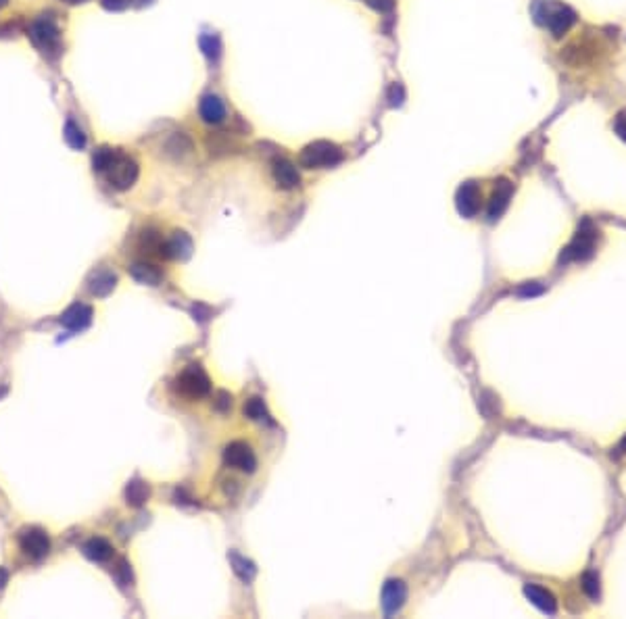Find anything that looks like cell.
Masks as SVG:
<instances>
[{
  "mask_svg": "<svg viewBox=\"0 0 626 619\" xmlns=\"http://www.w3.org/2000/svg\"><path fill=\"white\" fill-rule=\"evenodd\" d=\"M104 173H106V180L113 188L127 190L136 184L140 169H138V163L134 159L125 157L123 152H117V157L113 159V163L109 165V169Z\"/></svg>",
  "mask_w": 626,
  "mask_h": 619,
  "instance_id": "obj_5",
  "label": "cell"
},
{
  "mask_svg": "<svg viewBox=\"0 0 626 619\" xmlns=\"http://www.w3.org/2000/svg\"><path fill=\"white\" fill-rule=\"evenodd\" d=\"M90 321H92V309L88 305H74L61 315V323L71 332L86 329Z\"/></svg>",
  "mask_w": 626,
  "mask_h": 619,
  "instance_id": "obj_11",
  "label": "cell"
},
{
  "mask_svg": "<svg viewBox=\"0 0 626 619\" xmlns=\"http://www.w3.org/2000/svg\"><path fill=\"white\" fill-rule=\"evenodd\" d=\"M8 582V571L4 567H0V588Z\"/></svg>",
  "mask_w": 626,
  "mask_h": 619,
  "instance_id": "obj_32",
  "label": "cell"
},
{
  "mask_svg": "<svg viewBox=\"0 0 626 619\" xmlns=\"http://www.w3.org/2000/svg\"><path fill=\"white\" fill-rule=\"evenodd\" d=\"M595 242H597V229L591 225V221H585L578 229V234L574 236V240L564 248L559 261L568 263V261H585L595 252Z\"/></svg>",
  "mask_w": 626,
  "mask_h": 619,
  "instance_id": "obj_3",
  "label": "cell"
},
{
  "mask_svg": "<svg viewBox=\"0 0 626 619\" xmlns=\"http://www.w3.org/2000/svg\"><path fill=\"white\" fill-rule=\"evenodd\" d=\"M130 273L138 284H144V286H159V282L163 278L161 271L157 267L148 265V263H134L130 267Z\"/></svg>",
  "mask_w": 626,
  "mask_h": 619,
  "instance_id": "obj_16",
  "label": "cell"
},
{
  "mask_svg": "<svg viewBox=\"0 0 626 619\" xmlns=\"http://www.w3.org/2000/svg\"><path fill=\"white\" fill-rule=\"evenodd\" d=\"M6 2H8V0H0V8H2V6H6Z\"/></svg>",
  "mask_w": 626,
  "mask_h": 619,
  "instance_id": "obj_35",
  "label": "cell"
},
{
  "mask_svg": "<svg viewBox=\"0 0 626 619\" xmlns=\"http://www.w3.org/2000/svg\"><path fill=\"white\" fill-rule=\"evenodd\" d=\"M524 595L530 599V603L534 605V607H538L541 611H545V613H555V609H557V605H555V599L551 597V592H547L545 588H541V586H534V584H526L524 586Z\"/></svg>",
  "mask_w": 626,
  "mask_h": 619,
  "instance_id": "obj_14",
  "label": "cell"
},
{
  "mask_svg": "<svg viewBox=\"0 0 626 619\" xmlns=\"http://www.w3.org/2000/svg\"><path fill=\"white\" fill-rule=\"evenodd\" d=\"M455 203H457V211L464 217H474L480 208V190H478V186L474 182H466L457 190Z\"/></svg>",
  "mask_w": 626,
  "mask_h": 619,
  "instance_id": "obj_10",
  "label": "cell"
},
{
  "mask_svg": "<svg viewBox=\"0 0 626 619\" xmlns=\"http://www.w3.org/2000/svg\"><path fill=\"white\" fill-rule=\"evenodd\" d=\"M340 161H342L340 148L326 140H317L305 146L299 155V165L305 169H326V167L338 165Z\"/></svg>",
  "mask_w": 626,
  "mask_h": 619,
  "instance_id": "obj_1",
  "label": "cell"
},
{
  "mask_svg": "<svg viewBox=\"0 0 626 619\" xmlns=\"http://www.w3.org/2000/svg\"><path fill=\"white\" fill-rule=\"evenodd\" d=\"M538 292H541V288H532V286H526V288L520 290V294H530V297L532 294H538Z\"/></svg>",
  "mask_w": 626,
  "mask_h": 619,
  "instance_id": "obj_31",
  "label": "cell"
},
{
  "mask_svg": "<svg viewBox=\"0 0 626 619\" xmlns=\"http://www.w3.org/2000/svg\"><path fill=\"white\" fill-rule=\"evenodd\" d=\"M148 495H151L148 484H144V482H140V480L130 482L127 488H125V501H127V505H132V507H140V505H144V501L148 499Z\"/></svg>",
  "mask_w": 626,
  "mask_h": 619,
  "instance_id": "obj_20",
  "label": "cell"
},
{
  "mask_svg": "<svg viewBox=\"0 0 626 619\" xmlns=\"http://www.w3.org/2000/svg\"><path fill=\"white\" fill-rule=\"evenodd\" d=\"M127 4H130V0H103V6L109 10H121Z\"/></svg>",
  "mask_w": 626,
  "mask_h": 619,
  "instance_id": "obj_30",
  "label": "cell"
},
{
  "mask_svg": "<svg viewBox=\"0 0 626 619\" xmlns=\"http://www.w3.org/2000/svg\"><path fill=\"white\" fill-rule=\"evenodd\" d=\"M512 184L510 182H499L497 184V188H495V192H493V197H491V203H489V219L491 221H495V219H499L501 215H503V211L508 208L510 205V199H512Z\"/></svg>",
  "mask_w": 626,
  "mask_h": 619,
  "instance_id": "obj_13",
  "label": "cell"
},
{
  "mask_svg": "<svg viewBox=\"0 0 626 619\" xmlns=\"http://www.w3.org/2000/svg\"><path fill=\"white\" fill-rule=\"evenodd\" d=\"M6 394V388H0V397H4Z\"/></svg>",
  "mask_w": 626,
  "mask_h": 619,
  "instance_id": "obj_34",
  "label": "cell"
},
{
  "mask_svg": "<svg viewBox=\"0 0 626 619\" xmlns=\"http://www.w3.org/2000/svg\"><path fill=\"white\" fill-rule=\"evenodd\" d=\"M193 255V240L184 234V232H174V236H169L167 240H163L161 246V257L165 259H188Z\"/></svg>",
  "mask_w": 626,
  "mask_h": 619,
  "instance_id": "obj_8",
  "label": "cell"
},
{
  "mask_svg": "<svg viewBox=\"0 0 626 619\" xmlns=\"http://www.w3.org/2000/svg\"><path fill=\"white\" fill-rule=\"evenodd\" d=\"M583 590L587 592L589 599L599 597V578L595 574H585L583 576Z\"/></svg>",
  "mask_w": 626,
  "mask_h": 619,
  "instance_id": "obj_26",
  "label": "cell"
},
{
  "mask_svg": "<svg viewBox=\"0 0 626 619\" xmlns=\"http://www.w3.org/2000/svg\"><path fill=\"white\" fill-rule=\"evenodd\" d=\"M117 152H119V150H115V148H109V146H103V148H99V150L95 152V157H92V165H95V171H99V173H104V171L109 169V165L113 163V159L117 157Z\"/></svg>",
  "mask_w": 626,
  "mask_h": 619,
  "instance_id": "obj_22",
  "label": "cell"
},
{
  "mask_svg": "<svg viewBox=\"0 0 626 619\" xmlns=\"http://www.w3.org/2000/svg\"><path fill=\"white\" fill-rule=\"evenodd\" d=\"M65 140H67V144L71 148H84L86 146V134L74 121H67L65 123Z\"/></svg>",
  "mask_w": 626,
  "mask_h": 619,
  "instance_id": "obj_23",
  "label": "cell"
},
{
  "mask_svg": "<svg viewBox=\"0 0 626 619\" xmlns=\"http://www.w3.org/2000/svg\"><path fill=\"white\" fill-rule=\"evenodd\" d=\"M244 415H246L249 419H253V421H263V419L270 417V415H267V409H265V403H263L261 399H251V401H246V405H244Z\"/></svg>",
  "mask_w": 626,
  "mask_h": 619,
  "instance_id": "obj_24",
  "label": "cell"
},
{
  "mask_svg": "<svg viewBox=\"0 0 626 619\" xmlns=\"http://www.w3.org/2000/svg\"><path fill=\"white\" fill-rule=\"evenodd\" d=\"M117 278L111 271H99L90 278V292L95 297H109L115 290Z\"/></svg>",
  "mask_w": 626,
  "mask_h": 619,
  "instance_id": "obj_19",
  "label": "cell"
},
{
  "mask_svg": "<svg viewBox=\"0 0 626 619\" xmlns=\"http://www.w3.org/2000/svg\"><path fill=\"white\" fill-rule=\"evenodd\" d=\"M274 180H276V184H278L280 188H284V190H291V188L299 186V182H301L297 167H295L291 161H286V159H278V161H274Z\"/></svg>",
  "mask_w": 626,
  "mask_h": 619,
  "instance_id": "obj_12",
  "label": "cell"
},
{
  "mask_svg": "<svg viewBox=\"0 0 626 619\" xmlns=\"http://www.w3.org/2000/svg\"><path fill=\"white\" fill-rule=\"evenodd\" d=\"M574 19H576V17H574V13H572L570 8H566V6H557L553 13L547 15V25H549V29H551L553 36H562V34H566V31L572 27Z\"/></svg>",
  "mask_w": 626,
  "mask_h": 619,
  "instance_id": "obj_15",
  "label": "cell"
},
{
  "mask_svg": "<svg viewBox=\"0 0 626 619\" xmlns=\"http://www.w3.org/2000/svg\"><path fill=\"white\" fill-rule=\"evenodd\" d=\"M223 461L225 465L234 467V469H240V471H249L253 474L255 467H257V457L253 453V448L246 444V442H230L223 450Z\"/></svg>",
  "mask_w": 626,
  "mask_h": 619,
  "instance_id": "obj_6",
  "label": "cell"
},
{
  "mask_svg": "<svg viewBox=\"0 0 626 619\" xmlns=\"http://www.w3.org/2000/svg\"><path fill=\"white\" fill-rule=\"evenodd\" d=\"M19 546L32 559H42L50 550V540H48V534L44 529H40V527H25L19 534Z\"/></svg>",
  "mask_w": 626,
  "mask_h": 619,
  "instance_id": "obj_7",
  "label": "cell"
},
{
  "mask_svg": "<svg viewBox=\"0 0 626 619\" xmlns=\"http://www.w3.org/2000/svg\"><path fill=\"white\" fill-rule=\"evenodd\" d=\"M84 555L95 563H104L113 557V546L104 538H92L84 544Z\"/></svg>",
  "mask_w": 626,
  "mask_h": 619,
  "instance_id": "obj_17",
  "label": "cell"
},
{
  "mask_svg": "<svg viewBox=\"0 0 626 619\" xmlns=\"http://www.w3.org/2000/svg\"><path fill=\"white\" fill-rule=\"evenodd\" d=\"M614 129H616V134L622 138L626 142V108L625 111H620L618 115H616V121H614Z\"/></svg>",
  "mask_w": 626,
  "mask_h": 619,
  "instance_id": "obj_27",
  "label": "cell"
},
{
  "mask_svg": "<svg viewBox=\"0 0 626 619\" xmlns=\"http://www.w3.org/2000/svg\"><path fill=\"white\" fill-rule=\"evenodd\" d=\"M176 390L182 397H186L190 401H197V399L207 397L209 390H211V380L207 378V373L201 369V365H190L176 380Z\"/></svg>",
  "mask_w": 626,
  "mask_h": 619,
  "instance_id": "obj_4",
  "label": "cell"
},
{
  "mask_svg": "<svg viewBox=\"0 0 626 619\" xmlns=\"http://www.w3.org/2000/svg\"><path fill=\"white\" fill-rule=\"evenodd\" d=\"M370 6H374L376 10H380V13H387V10H391L393 8V0H366Z\"/></svg>",
  "mask_w": 626,
  "mask_h": 619,
  "instance_id": "obj_29",
  "label": "cell"
},
{
  "mask_svg": "<svg viewBox=\"0 0 626 619\" xmlns=\"http://www.w3.org/2000/svg\"><path fill=\"white\" fill-rule=\"evenodd\" d=\"M199 111H201V117H203L207 123H219V121H223V117H225V106H223V103H221L217 97H211V94L201 101Z\"/></svg>",
  "mask_w": 626,
  "mask_h": 619,
  "instance_id": "obj_18",
  "label": "cell"
},
{
  "mask_svg": "<svg viewBox=\"0 0 626 619\" xmlns=\"http://www.w3.org/2000/svg\"><path fill=\"white\" fill-rule=\"evenodd\" d=\"M232 559V565H234V571L244 580V582H251L253 580V576H255V567H253V563L251 561H246V559H242V557H238V555H232L230 557Z\"/></svg>",
  "mask_w": 626,
  "mask_h": 619,
  "instance_id": "obj_25",
  "label": "cell"
},
{
  "mask_svg": "<svg viewBox=\"0 0 626 619\" xmlns=\"http://www.w3.org/2000/svg\"><path fill=\"white\" fill-rule=\"evenodd\" d=\"M29 38L46 57L57 59L61 55V31L50 17L36 19L29 27Z\"/></svg>",
  "mask_w": 626,
  "mask_h": 619,
  "instance_id": "obj_2",
  "label": "cell"
},
{
  "mask_svg": "<svg viewBox=\"0 0 626 619\" xmlns=\"http://www.w3.org/2000/svg\"><path fill=\"white\" fill-rule=\"evenodd\" d=\"M65 2H69V4H78V2H86V0H65Z\"/></svg>",
  "mask_w": 626,
  "mask_h": 619,
  "instance_id": "obj_33",
  "label": "cell"
},
{
  "mask_svg": "<svg viewBox=\"0 0 626 619\" xmlns=\"http://www.w3.org/2000/svg\"><path fill=\"white\" fill-rule=\"evenodd\" d=\"M405 599H408V588L401 580H389L384 584V590H382V607H384V613L387 616H393L397 613L403 605H405Z\"/></svg>",
  "mask_w": 626,
  "mask_h": 619,
  "instance_id": "obj_9",
  "label": "cell"
},
{
  "mask_svg": "<svg viewBox=\"0 0 626 619\" xmlns=\"http://www.w3.org/2000/svg\"><path fill=\"white\" fill-rule=\"evenodd\" d=\"M161 246H163V238L159 232L155 229H146L140 238V248L148 255H159L161 257Z\"/></svg>",
  "mask_w": 626,
  "mask_h": 619,
  "instance_id": "obj_21",
  "label": "cell"
},
{
  "mask_svg": "<svg viewBox=\"0 0 626 619\" xmlns=\"http://www.w3.org/2000/svg\"><path fill=\"white\" fill-rule=\"evenodd\" d=\"M230 405H232V399H230V394H228V392H219V394H217V401H215V409L223 413L225 409H228V407H230Z\"/></svg>",
  "mask_w": 626,
  "mask_h": 619,
  "instance_id": "obj_28",
  "label": "cell"
}]
</instances>
